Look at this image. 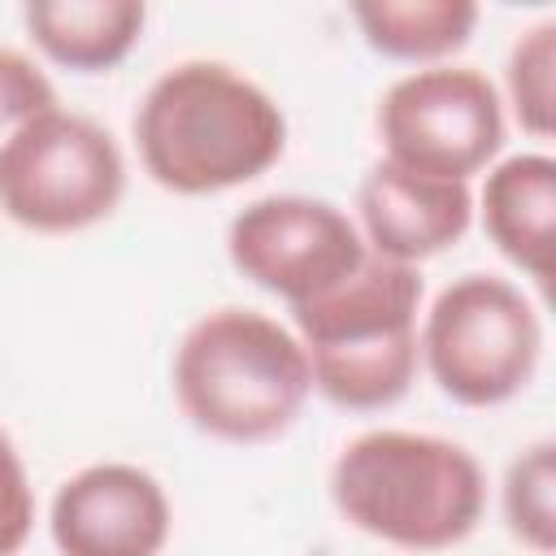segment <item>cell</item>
<instances>
[{"label":"cell","instance_id":"obj_2","mask_svg":"<svg viewBox=\"0 0 556 556\" xmlns=\"http://www.w3.org/2000/svg\"><path fill=\"white\" fill-rule=\"evenodd\" d=\"M330 504L352 530L426 556L478 530L486 513V473L456 439L382 426L339 447L330 465Z\"/></svg>","mask_w":556,"mask_h":556},{"label":"cell","instance_id":"obj_7","mask_svg":"<svg viewBox=\"0 0 556 556\" xmlns=\"http://www.w3.org/2000/svg\"><path fill=\"white\" fill-rule=\"evenodd\" d=\"M374 126L382 161L443 182H469L491 169L508 130L500 87L456 61L400 74L382 91Z\"/></svg>","mask_w":556,"mask_h":556},{"label":"cell","instance_id":"obj_1","mask_svg":"<svg viewBox=\"0 0 556 556\" xmlns=\"http://www.w3.org/2000/svg\"><path fill=\"white\" fill-rule=\"evenodd\" d=\"M130 130L143 174L174 195L243 187L287 152L282 104L243 70L208 56L161 70Z\"/></svg>","mask_w":556,"mask_h":556},{"label":"cell","instance_id":"obj_5","mask_svg":"<svg viewBox=\"0 0 556 556\" xmlns=\"http://www.w3.org/2000/svg\"><path fill=\"white\" fill-rule=\"evenodd\" d=\"M430 382L460 408H495L534 382L543 321L526 291L500 274L452 278L417 326Z\"/></svg>","mask_w":556,"mask_h":556},{"label":"cell","instance_id":"obj_17","mask_svg":"<svg viewBox=\"0 0 556 556\" xmlns=\"http://www.w3.org/2000/svg\"><path fill=\"white\" fill-rule=\"evenodd\" d=\"M35 534V486L17 443L0 430V556H17Z\"/></svg>","mask_w":556,"mask_h":556},{"label":"cell","instance_id":"obj_6","mask_svg":"<svg viewBox=\"0 0 556 556\" xmlns=\"http://www.w3.org/2000/svg\"><path fill=\"white\" fill-rule=\"evenodd\" d=\"M126 156L117 139L70 109L26 122L0 148V213L30 235H78L117 213Z\"/></svg>","mask_w":556,"mask_h":556},{"label":"cell","instance_id":"obj_15","mask_svg":"<svg viewBox=\"0 0 556 556\" xmlns=\"http://www.w3.org/2000/svg\"><path fill=\"white\" fill-rule=\"evenodd\" d=\"M504 521L508 534L534 556L556 547V443L539 439L504 469Z\"/></svg>","mask_w":556,"mask_h":556},{"label":"cell","instance_id":"obj_11","mask_svg":"<svg viewBox=\"0 0 556 556\" xmlns=\"http://www.w3.org/2000/svg\"><path fill=\"white\" fill-rule=\"evenodd\" d=\"M473 213H482V230L495 252L547 287L556 252V161L547 152L500 156L482 178Z\"/></svg>","mask_w":556,"mask_h":556},{"label":"cell","instance_id":"obj_4","mask_svg":"<svg viewBox=\"0 0 556 556\" xmlns=\"http://www.w3.org/2000/svg\"><path fill=\"white\" fill-rule=\"evenodd\" d=\"M421 269L369 252L343 282L291 308V330L308 356L313 391L348 413L400 404L421 369Z\"/></svg>","mask_w":556,"mask_h":556},{"label":"cell","instance_id":"obj_16","mask_svg":"<svg viewBox=\"0 0 556 556\" xmlns=\"http://www.w3.org/2000/svg\"><path fill=\"white\" fill-rule=\"evenodd\" d=\"M56 104L61 100H56V87L43 74V65L17 48H0V148L26 122L52 113Z\"/></svg>","mask_w":556,"mask_h":556},{"label":"cell","instance_id":"obj_8","mask_svg":"<svg viewBox=\"0 0 556 556\" xmlns=\"http://www.w3.org/2000/svg\"><path fill=\"white\" fill-rule=\"evenodd\" d=\"M226 256L252 287L278 295L287 308H300L343 282L369 248L339 204L282 191L261 195L230 217Z\"/></svg>","mask_w":556,"mask_h":556},{"label":"cell","instance_id":"obj_14","mask_svg":"<svg viewBox=\"0 0 556 556\" xmlns=\"http://www.w3.org/2000/svg\"><path fill=\"white\" fill-rule=\"evenodd\" d=\"M517 126L534 139H552L556 130V17L521 30L504 61V96Z\"/></svg>","mask_w":556,"mask_h":556},{"label":"cell","instance_id":"obj_10","mask_svg":"<svg viewBox=\"0 0 556 556\" xmlns=\"http://www.w3.org/2000/svg\"><path fill=\"white\" fill-rule=\"evenodd\" d=\"M356 230L374 256L417 269L469 235L473 191L469 182H443L378 161L356 187Z\"/></svg>","mask_w":556,"mask_h":556},{"label":"cell","instance_id":"obj_13","mask_svg":"<svg viewBox=\"0 0 556 556\" xmlns=\"http://www.w3.org/2000/svg\"><path fill=\"white\" fill-rule=\"evenodd\" d=\"M352 17L378 56L426 70L452 61L473 39L482 13L469 0H361Z\"/></svg>","mask_w":556,"mask_h":556},{"label":"cell","instance_id":"obj_12","mask_svg":"<svg viewBox=\"0 0 556 556\" xmlns=\"http://www.w3.org/2000/svg\"><path fill=\"white\" fill-rule=\"evenodd\" d=\"M22 26L52 65L109 74L143 39L148 9L135 0H39L22 9Z\"/></svg>","mask_w":556,"mask_h":556},{"label":"cell","instance_id":"obj_3","mask_svg":"<svg viewBox=\"0 0 556 556\" xmlns=\"http://www.w3.org/2000/svg\"><path fill=\"white\" fill-rule=\"evenodd\" d=\"M178 413L217 443H269L295 426L313 395L308 356L291 326L261 308H213L174 348Z\"/></svg>","mask_w":556,"mask_h":556},{"label":"cell","instance_id":"obj_9","mask_svg":"<svg viewBox=\"0 0 556 556\" xmlns=\"http://www.w3.org/2000/svg\"><path fill=\"white\" fill-rule=\"evenodd\" d=\"M61 556H161L174 530L165 486L130 460H96L70 473L48 508Z\"/></svg>","mask_w":556,"mask_h":556}]
</instances>
